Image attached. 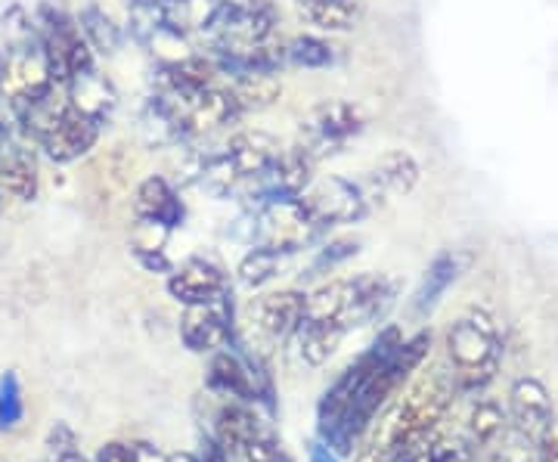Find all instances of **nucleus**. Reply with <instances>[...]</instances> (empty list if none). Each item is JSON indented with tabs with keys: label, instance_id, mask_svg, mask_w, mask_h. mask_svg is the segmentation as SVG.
<instances>
[{
	"label": "nucleus",
	"instance_id": "ddd939ff",
	"mask_svg": "<svg viewBox=\"0 0 558 462\" xmlns=\"http://www.w3.org/2000/svg\"><path fill=\"white\" fill-rule=\"evenodd\" d=\"M304 302H307V292L279 289V292L252 299L245 307V317H248V326L264 339H286V336H295L304 317Z\"/></svg>",
	"mask_w": 558,
	"mask_h": 462
},
{
	"label": "nucleus",
	"instance_id": "e433bc0d",
	"mask_svg": "<svg viewBox=\"0 0 558 462\" xmlns=\"http://www.w3.org/2000/svg\"><path fill=\"white\" fill-rule=\"evenodd\" d=\"M102 168L109 171V174H128V165L121 161L119 153H112V156H106V159L100 161ZM119 186H124V178H109V186H106V193H112V190H119Z\"/></svg>",
	"mask_w": 558,
	"mask_h": 462
},
{
	"label": "nucleus",
	"instance_id": "5701e85b",
	"mask_svg": "<svg viewBox=\"0 0 558 462\" xmlns=\"http://www.w3.org/2000/svg\"><path fill=\"white\" fill-rule=\"evenodd\" d=\"M459 277V258L457 255H438L435 262L428 264L425 277L418 282L416 295H413V314L416 317H428L438 302L444 299V292L457 282Z\"/></svg>",
	"mask_w": 558,
	"mask_h": 462
},
{
	"label": "nucleus",
	"instance_id": "7c9ffc66",
	"mask_svg": "<svg viewBox=\"0 0 558 462\" xmlns=\"http://www.w3.org/2000/svg\"><path fill=\"white\" fill-rule=\"evenodd\" d=\"M0 38H3V50L25 47V44H38V22H35V16L22 3H13L0 16Z\"/></svg>",
	"mask_w": 558,
	"mask_h": 462
},
{
	"label": "nucleus",
	"instance_id": "72a5a7b5",
	"mask_svg": "<svg viewBox=\"0 0 558 462\" xmlns=\"http://www.w3.org/2000/svg\"><path fill=\"white\" fill-rule=\"evenodd\" d=\"M360 252V240H332L326 242L323 248H319L317 255H314V262L307 267V280H314V277H323V273H329V270H336L339 264H344L348 258H354Z\"/></svg>",
	"mask_w": 558,
	"mask_h": 462
},
{
	"label": "nucleus",
	"instance_id": "bb28decb",
	"mask_svg": "<svg viewBox=\"0 0 558 462\" xmlns=\"http://www.w3.org/2000/svg\"><path fill=\"white\" fill-rule=\"evenodd\" d=\"M301 16L319 32H348L357 22V0H295Z\"/></svg>",
	"mask_w": 558,
	"mask_h": 462
},
{
	"label": "nucleus",
	"instance_id": "f03ea898",
	"mask_svg": "<svg viewBox=\"0 0 558 462\" xmlns=\"http://www.w3.org/2000/svg\"><path fill=\"white\" fill-rule=\"evenodd\" d=\"M428 351H432V332L422 329L416 336L403 339L398 351L388 354V357L360 382L357 394H354V401L348 406L339 431L332 435V441H326L339 457H351V453L357 450L360 441H363V435H366V428L373 425V420L388 406V401L398 394L400 388L413 379V373L425 363Z\"/></svg>",
	"mask_w": 558,
	"mask_h": 462
},
{
	"label": "nucleus",
	"instance_id": "9d476101",
	"mask_svg": "<svg viewBox=\"0 0 558 462\" xmlns=\"http://www.w3.org/2000/svg\"><path fill=\"white\" fill-rule=\"evenodd\" d=\"M301 199L311 208V215L317 218L323 230L339 227V223L360 221L366 215V208H369V199H366L363 186L344 181V178L314 181L301 193Z\"/></svg>",
	"mask_w": 558,
	"mask_h": 462
},
{
	"label": "nucleus",
	"instance_id": "c756f323",
	"mask_svg": "<svg viewBox=\"0 0 558 462\" xmlns=\"http://www.w3.org/2000/svg\"><path fill=\"white\" fill-rule=\"evenodd\" d=\"M289 53V65L295 69H329L336 62V47L329 40L317 38V35H299L286 44Z\"/></svg>",
	"mask_w": 558,
	"mask_h": 462
},
{
	"label": "nucleus",
	"instance_id": "cd10ccee",
	"mask_svg": "<svg viewBox=\"0 0 558 462\" xmlns=\"http://www.w3.org/2000/svg\"><path fill=\"white\" fill-rule=\"evenodd\" d=\"M230 460L236 462H292V457L286 453V447L279 443V438L267 428V423L260 420L230 453Z\"/></svg>",
	"mask_w": 558,
	"mask_h": 462
},
{
	"label": "nucleus",
	"instance_id": "f257e3e1",
	"mask_svg": "<svg viewBox=\"0 0 558 462\" xmlns=\"http://www.w3.org/2000/svg\"><path fill=\"white\" fill-rule=\"evenodd\" d=\"M459 394L450 366H435L400 388L360 441L357 462H407L438 441Z\"/></svg>",
	"mask_w": 558,
	"mask_h": 462
},
{
	"label": "nucleus",
	"instance_id": "a878e982",
	"mask_svg": "<svg viewBox=\"0 0 558 462\" xmlns=\"http://www.w3.org/2000/svg\"><path fill=\"white\" fill-rule=\"evenodd\" d=\"M227 87H230V94H233L242 115L270 109L279 100V94H282V84L270 72H248V75H240V78H230Z\"/></svg>",
	"mask_w": 558,
	"mask_h": 462
},
{
	"label": "nucleus",
	"instance_id": "aec40b11",
	"mask_svg": "<svg viewBox=\"0 0 558 462\" xmlns=\"http://www.w3.org/2000/svg\"><path fill=\"white\" fill-rule=\"evenodd\" d=\"M0 193L20 202L38 196V161L28 149V141H13L0 149Z\"/></svg>",
	"mask_w": 558,
	"mask_h": 462
},
{
	"label": "nucleus",
	"instance_id": "393cba45",
	"mask_svg": "<svg viewBox=\"0 0 558 462\" xmlns=\"http://www.w3.org/2000/svg\"><path fill=\"white\" fill-rule=\"evenodd\" d=\"M295 336H299L301 361L307 366H323L339 351L348 329L339 323H301Z\"/></svg>",
	"mask_w": 558,
	"mask_h": 462
},
{
	"label": "nucleus",
	"instance_id": "ea45409f",
	"mask_svg": "<svg viewBox=\"0 0 558 462\" xmlns=\"http://www.w3.org/2000/svg\"><path fill=\"white\" fill-rule=\"evenodd\" d=\"M57 462H87V460L81 457L78 450H65V453H60V457H57Z\"/></svg>",
	"mask_w": 558,
	"mask_h": 462
},
{
	"label": "nucleus",
	"instance_id": "b1692460",
	"mask_svg": "<svg viewBox=\"0 0 558 462\" xmlns=\"http://www.w3.org/2000/svg\"><path fill=\"white\" fill-rule=\"evenodd\" d=\"M78 25L84 40L90 44V50L100 57H116L124 44V28L112 20V13L102 10L100 3H87L78 13Z\"/></svg>",
	"mask_w": 558,
	"mask_h": 462
},
{
	"label": "nucleus",
	"instance_id": "39448f33",
	"mask_svg": "<svg viewBox=\"0 0 558 462\" xmlns=\"http://www.w3.org/2000/svg\"><path fill=\"white\" fill-rule=\"evenodd\" d=\"M245 215H248V223H252V242L279 248L286 255H295L304 245L317 240L319 233H326L301 196L267 202L264 208L245 211Z\"/></svg>",
	"mask_w": 558,
	"mask_h": 462
},
{
	"label": "nucleus",
	"instance_id": "423d86ee",
	"mask_svg": "<svg viewBox=\"0 0 558 462\" xmlns=\"http://www.w3.org/2000/svg\"><path fill=\"white\" fill-rule=\"evenodd\" d=\"M205 385L211 394H218L223 401L267 403L274 410V388H270V376L264 363L258 357L252 361L240 351H230V344L211 354Z\"/></svg>",
	"mask_w": 558,
	"mask_h": 462
},
{
	"label": "nucleus",
	"instance_id": "a211bd4d",
	"mask_svg": "<svg viewBox=\"0 0 558 462\" xmlns=\"http://www.w3.org/2000/svg\"><path fill=\"white\" fill-rule=\"evenodd\" d=\"M134 218L161 223L168 230H178L183 218H186V208H183V199H180V193L171 186L168 178L149 174L134 193Z\"/></svg>",
	"mask_w": 558,
	"mask_h": 462
},
{
	"label": "nucleus",
	"instance_id": "4be33fe9",
	"mask_svg": "<svg viewBox=\"0 0 558 462\" xmlns=\"http://www.w3.org/2000/svg\"><path fill=\"white\" fill-rule=\"evenodd\" d=\"M509 428V413L490 398H481L472 403L469 416H465V431H462V441L469 443L475 453L490 450L499 441V435Z\"/></svg>",
	"mask_w": 558,
	"mask_h": 462
},
{
	"label": "nucleus",
	"instance_id": "0eeeda50",
	"mask_svg": "<svg viewBox=\"0 0 558 462\" xmlns=\"http://www.w3.org/2000/svg\"><path fill=\"white\" fill-rule=\"evenodd\" d=\"M366 124V115L357 102L351 100H323L314 106L307 124L301 127V146L314 156V159H326L336 156L344 143L357 137Z\"/></svg>",
	"mask_w": 558,
	"mask_h": 462
},
{
	"label": "nucleus",
	"instance_id": "f704fd0d",
	"mask_svg": "<svg viewBox=\"0 0 558 462\" xmlns=\"http://www.w3.org/2000/svg\"><path fill=\"white\" fill-rule=\"evenodd\" d=\"M25 416V403H22V388L16 373H7L0 379V431H13L20 428Z\"/></svg>",
	"mask_w": 558,
	"mask_h": 462
},
{
	"label": "nucleus",
	"instance_id": "c9c22d12",
	"mask_svg": "<svg viewBox=\"0 0 558 462\" xmlns=\"http://www.w3.org/2000/svg\"><path fill=\"white\" fill-rule=\"evenodd\" d=\"M134 252V258H137L149 273H171L174 267L168 262V255H165V248H131Z\"/></svg>",
	"mask_w": 558,
	"mask_h": 462
},
{
	"label": "nucleus",
	"instance_id": "6e6552de",
	"mask_svg": "<svg viewBox=\"0 0 558 462\" xmlns=\"http://www.w3.org/2000/svg\"><path fill=\"white\" fill-rule=\"evenodd\" d=\"M180 339L193 354H215L236 339V307L233 295L223 292L218 299L190 304L180 320Z\"/></svg>",
	"mask_w": 558,
	"mask_h": 462
},
{
	"label": "nucleus",
	"instance_id": "58836bf2",
	"mask_svg": "<svg viewBox=\"0 0 558 462\" xmlns=\"http://www.w3.org/2000/svg\"><path fill=\"white\" fill-rule=\"evenodd\" d=\"M307 457H311V462H341L339 453L323 441L311 443V447H307Z\"/></svg>",
	"mask_w": 558,
	"mask_h": 462
},
{
	"label": "nucleus",
	"instance_id": "473e14b6",
	"mask_svg": "<svg viewBox=\"0 0 558 462\" xmlns=\"http://www.w3.org/2000/svg\"><path fill=\"white\" fill-rule=\"evenodd\" d=\"M407 462H475V450L462 441V438H444L440 435L438 441L422 447Z\"/></svg>",
	"mask_w": 558,
	"mask_h": 462
},
{
	"label": "nucleus",
	"instance_id": "2eb2a0df",
	"mask_svg": "<svg viewBox=\"0 0 558 462\" xmlns=\"http://www.w3.org/2000/svg\"><path fill=\"white\" fill-rule=\"evenodd\" d=\"M230 292V280L223 267L208 258H190L168 273V295L180 304H202Z\"/></svg>",
	"mask_w": 558,
	"mask_h": 462
},
{
	"label": "nucleus",
	"instance_id": "79ce46f5",
	"mask_svg": "<svg viewBox=\"0 0 558 462\" xmlns=\"http://www.w3.org/2000/svg\"><path fill=\"white\" fill-rule=\"evenodd\" d=\"M171 462H202L199 457H193V453H178V457H171Z\"/></svg>",
	"mask_w": 558,
	"mask_h": 462
},
{
	"label": "nucleus",
	"instance_id": "a19ab883",
	"mask_svg": "<svg viewBox=\"0 0 558 462\" xmlns=\"http://www.w3.org/2000/svg\"><path fill=\"white\" fill-rule=\"evenodd\" d=\"M3 75H7V50H0V94H3Z\"/></svg>",
	"mask_w": 558,
	"mask_h": 462
},
{
	"label": "nucleus",
	"instance_id": "1a4fd4ad",
	"mask_svg": "<svg viewBox=\"0 0 558 462\" xmlns=\"http://www.w3.org/2000/svg\"><path fill=\"white\" fill-rule=\"evenodd\" d=\"M57 81L50 75V65L44 60V50L38 44H25L7 50V75H3V94L0 100L10 106V112H20L22 106L40 100L50 94Z\"/></svg>",
	"mask_w": 558,
	"mask_h": 462
},
{
	"label": "nucleus",
	"instance_id": "dca6fc26",
	"mask_svg": "<svg viewBox=\"0 0 558 462\" xmlns=\"http://www.w3.org/2000/svg\"><path fill=\"white\" fill-rule=\"evenodd\" d=\"M230 0H161V22L180 38H215L227 20Z\"/></svg>",
	"mask_w": 558,
	"mask_h": 462
},
{
	"label": "nucleus",
	"instance_id": "2f4dec72",
	"mask_svg": "<svg viewBox=\"0 0 558 462\" xmlns=\"http://www.w3.org/2000/svg\"><path fill=\"white\" fill-rule=\"evenodd\" d=\"M487 453H490V462H539L537 447L519 435L512 425L499 435V441Z\"/></svg>",
	"mask_w": 558,
	"mask_h": 462
},
{
	"label": "nucleus",
	"instance_id": "f8f14e48",
	"mask_svg": "<svg viewBox=\"0 0 558 462\" xmlns=\"http://www.w3.org/2000/svg\"><path fill=\"white\" fill-rule=\"evenodd\" d=\"M509 425L524 435L527 441L537 447L556 425V410H553V398L546 391V385L534 379V376H524L519 382L512 385L509 391Z\"/></svg>",
	"mask_w": 558,
	"mask_h": 462
},
{
	"label": "nucleus",
	"instance_id": "4468645a",
	"mask_svg": "<svg viewBox=\"0 0 558 462\" xmlns=\"http://www.w3.org/2000/svg\"><path fill=\"white\" fill-rule=\"evenodd\" d=\"M100 121L87 119V115H78L75 109H69L57 127H50L44 137L38 141V149L57 165H72L78 161L81 156H87L97 141H100Z\"/></svg>",
	"mask_w": 558,
	"mask_h": 462
},
{
	"label": "nucleus",
	"instance_id": "f3484780",
	"mask_svg": "<svg viewBox=\"0 0 558 462\" xmlns=\"http://www.w3.org/2000/svg\"><path fill=\"white\" fill-rule=\"evenodd\" d=\"M65 97H69V106L78 115H87V119L100 121V124H106L112 119V112L119 109V90L97 65L72 75L69 84H65Z\"/></svg>",
	"mask_w": 558,
	"mask_h": 462
},
{
	"label": "nucleus",
	"instance_id": "412c9836",
	"mask_svg": "<svg viewBox=\"0 0 558 462\" xmlns=\"http://www.w3.org/2000/svg\"><path fill=\"white\" fill-rule=\"evenodd\" d=\"M422 168L418 161L407 153V149H388L381 153L373 171H369V186L376 193H391V196H407L416 190Z\"/></svg>",
	"mask_w": 558,
	"mask_h": 462
},
{
	"label": "nucleus",
	"instance_id": "9b49d317",
	"mask_svg": "<svg viewBox=\"0 0 558 462\" xmlns=\"http://www.w3.org/2000/svg\"><path fill=\"white\" fill-rule=\"evenodd\" d=\"M279 7L274 0H230L227 20L211 40L233 47H258L277 38Z\"/></svg>",
	"mask_w": 558,
	"mask_h": 462
},
{
	"label": "nucleus",
	"instance_id": "20e7f679",
	"mask_svg": "<svg viewBox=\"0 0 558 462\" xmlns=\"http://www.w3.org/2000/svg\"><path fill=\"white\" fill-rule=\"evenodd\" d=\"M403 342V332H400L398 326H388V329H381L379 336H376V342L369 344L363 354H360L357 361L351 363V366H344V373H341L336 382L326 388V394L319 398L317 406V431H319V441H332V435L339 431L341 420H344V413H348V406L354 401V394H357L360 382L379 366L388 354H395Z\"/></svg>",
	"mask_w": 558,
	"mask_h": 462
},
{
	"label": "nucleus",
	"instance_id": "4c0bfd02",
	"mask_svg": "<svg viewBox=\"0 0 558 462\" xmlns=\"http://www.w3.org/2000/svg\"><path fill=\"white\" fill-rule=\"evenodd\" d=\"M199 460L202 462H230V453H227V450H223V447H220V443L215 441L211 435H205V438H202Z\"/></svg>",
	"mask_w": 558,
	"mask_h": 462
},
{
	"label": "nucleus",
	"instance_id": "6ab92c4d",
	"mask_svg": "<svg viewBox=\"0 0 558 462\" xmlns=\"http://www.w3.org/2000/svg\"><path fill=\"white\" fill-rule=\"evenodd\" d=\"M279 149L282 146H279L277 137H270L264 131H240L223 143V153L233 161V168L240 171L242 183L264 178L270 171V165L277 161Z\"/></svg>",
	"mask_w": 558,
	"mask_h": 462
},
{
	"label": "nucleus",
	"instance_id": "7ed1b4c3",
	"mask_svg": "<svg viewBox=\"0 0 558 462\" xmlns=\"http://www.w3.org/2000/svg\"><path fill=\"white\" fill-rule=\"evenodd\" d=\"M447 361L459 391H484L502 363V336L484 307H469L447 332Z\"/></svg>",
	"mask_w": 558,
	"mask_h": 462
},
{
	"label": "nucleus",
	"instance_id": "c85d7f7f",
	"mask_svg": "<svg viewBox=\"0 0 558 462\" xmlns=\"http://www.w3.org/2000/svg\"><path fill=\"white\" fill-rule=\"evenodd\" d=\"M289 255L286 252H279V248H270V245H255L245 258L240 262V282L242 285H248V289H260V285H267L270 280H277L279 270H282V262H286Z\"/></svg>",
	"mask_w": 558,
	"mask_h": 462
}]
</instances>
